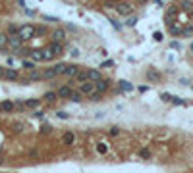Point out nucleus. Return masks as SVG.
Here are the masks:
<instances>
[{
  "instance_id": "obj_1",
  "label": "nucleus",
  "mask_w": 193,
  "mask_h": 173,
  "mask_svg": "<svg viewBox=\"0 0 193 173\" xmlns=\"http://www.w3.org/2000/svg\"><path fill=\"white\" fill-rule=\"evenodd\" d=\"M35 81H43V73L41 71H27L25 77H19V83L21 85H31V83H35Z\"/></svg>"
},
{
  "instance_id": "obj_2",
  "label": "nucleus",
  "mask_w": 193,
  "mask_h": 173,
  "mask_svg": "<svg viewBox=\"0 0 193 173\" xmlns=\"http://www.w3.org/2000/svg\"><path fill=\"white\" fill-rule=\"evenodd\" d=\"M19 37L23 41H29V39H35V25H31V23H27V25L19 27Z\"/></svg>"
},
{
  "instance_id": "obj_3",
  "label": "nucleus",
  "mask_w": 193,
  "mask_h": 173,
  "mask_svg": "<svg viewBox=\"0 0 193 173\" xmlns=\"http://www.w3.org/2000/svg\"><path fill=\"white\" fill-rule=\"evenodd\" d=\"M116 14L118 16H124V17H128V16H131L133 14V6L131 4H128V2H120V4H116Z\"/></svg>"
},
{
  "instance_id": "obj_4",
  "label": "nucleus",
  "mask_w": 193,
  "mask_h": 173,
  "mask_svg": "<svg viewBox=\"0 0 193 173\" xmlns=\"http://www.w3.org/2000/svg\"><path fill=\"white\" fill-rule=\"evenodd\" d=\"M8 46L12 50H21L23 48V39L19 35H12V37H8Z\"/></svg>"
},
{
  "instance_id": "obj_5",
  "label": "nucleus",
  "mask_w": 193,
  "mask_h": 173,
  "mask_svg": "<svg viewBox=\"0 0 193 173\" xmlns=\"http://www.w3.org/2000/svg\"><path fill=\"white\" fill-rule=\"evenodd\" d=\"M72 92H74V87H70V85H60L58 89H56V94H58V98H68V100H70Z\"/></svg>"
},
{
  "instance_id": "obj_6",
  "label": "nucleus",
  "mask_w": 193,
  "mask_h": 173,
  "mask_svg": "<svg viewBox=\"0 0 193 173\" xmlns=\"http://www.w3.org/2000/svg\"><path fill=\"white\" fill-rule=\"evenodd\" d=\"M145 77L151 81V83H160L162 81V73L160 71H156L155 67H151V69H147V73H145Z\"/></svg>"
},
{
  "instance_id": "obj_7",
  "label": "nucleus",
  "mask_w": 193,
  "mask_h": 173,
  "mask_svg": "<svg viewBox=\"0 0 193 173\" xmlns=\"http://www.w3.org/2000/svg\"><path fill=\"white\" fill-rule=\"evenodd\" d=\"M110 83H112V81L110 79H99V81H95V90H99V92H103V94H104V92L110 89Z\"/></svg>"
},
{
  "instance_id": "obj_8",
  "label": "nucleus",
  "mask_w": 193,
  "mask_h": 173,
  "mask_svg": "<svg viewBox=\"0 0 193 173\" xmlns=\"http://www.w3.org/2000/svg\"><path fill=\"white\" fill-rule=\"evenodd\" d=\"M47 48H48V50H50V52L54 54V58H56V56L64 54V42H54V41H52V42H50V44L47 46Z\"/></svg>"
},
{
  "instance_id": "obj_9",
  "label": "nucleus",
  "mask_w": 193,
  "mask_h": 173,
  "mask_svg": "<svg viewBox=\"0 0 193 173\" xmlns=\"http://www.w3.org/2000/svg\"><path fill=\"white\" fill-rule=\"evenodd\" d=\"M50 39H52L54 42H64V41H66V31H64L62 27L54 29V31L50 33Z\"/></svg>"
},
{
  "instance_id": "obj_10",
  "label": "nucleus",
  "mask_w": 193,
  "mask_h": 173,
  "mask_svg": "<svg viewBox=\"0 0 193 173\" xmlns=\"http://www.w3.org/2000/svg\"><path fill=\"white\" fill-rule=\"evenodd\" d=\"M79 90L83 92V96H89L91 92H95V81H85V83H81Z\"/></svg>"
},
{
  "instance_id": "obj_11",
  "label": "nucleus",
  "mask_w": 193,
  "mask_h": 173,
  "mask_svg": "<svg viewBox=\"0 0 193 173\" xmlns=\"http://www.w3.org/2000/svg\"><path fill=\"white\" fill-rule=\"evenodd\" d=\"M79 67H81V65H75V64H68V67H66L64 75H66V77H75V75L79 73Z\"/></svg>"
},
{
  "instance_id": "obj_12",
  "label": "nucleus",
  "mask_w": 193,
  "mask_h": 173,
  "mask_svg": "<svg viewBox=\"0 0 193 173\" xmlns=\"http://www.w3.org/2000/svg\"><path fill=\"white\" fill-rule=\"evenodd\" d=\"M4 79H6V81H19V73L16 71V69L8 67L6 71H4Z\"/></svg>"
},
{
  "instance_id": "obj_13",
  "label": "nucleus",
  "mask_w": 193,
  "mask_h": 173,
  "mask_svg": "<svg viewBox=\"0 0 193 173\" xmlns=\"http://www.w3.org/2000/svg\"><path fill=\"white\" fill-rule=\"evenodd\" d=\"M62 142H64L66 146H72V144L75 142V135H74L72 131H66V133L62 135Z\"/></svg>"
},
{
  "instance_id": "obj_14",
  "label": "nucleus",
  "mask_w": 193,
  "mask_h": 173,
  "mask_svg": "<svg viewBox=\"0 0 193 173\" xmlns=\"http://www.w3.org/2000/svg\"><path fill=\"white\" fill-rule=\"evenodd\" d=\"M43 81H47V79H56L58 77V73L54 71V67H47V69H43Z\"/></svg>"
},
{
  "instance_id": "obj_15",
  "label": "nucleus",
  "mask_w": 193,
  "mask_h": 173,
  "mask_svg": "<svg viewBox=\"0 0 193 173\" xmlns=\"http://www.w3.org/2000/svg\"><path fill=\"white\" fill-rule=\"evenodd\" d=\"M29 56L33 62H44V54L43 50H29Z\"/></svg>"
},
{
  "instance_id": "obj_16",
  "label": "nucleus",
  "mask_w": 193,
  "mask_h": 173,
  "mask_svg": "<svg viewBox=\"0 0 193 173\" xmlns=\"http://www.w3.org/2000/svg\"><path fill=\"white\" fill-rule=\"evenodd\" d=\"M87 75H89V81H99V79H103V75H100V69H87Z\"/></svg>"
},
{
  "instance_id": "obj_17",
  "label": "nucleus",
  "mask_w": 193,
  "mask_h": 173,
  "mask_svg": "<svg viewBox=\"0 0 193 173\" xmlns=\"http://www.w3.org/2000/svg\"><path fill=\"white\" fill-rule=\"evenodd\" d=\"M2 110H4L6 113H12V112L16 110V102H12V100H4V102H2Z\"/></svg>"
},
{
  "instance_id": "obj_18",
  "label": "nucleus",
  "mask_w": 193,
  "mask_h": 173,
  "mask_svg": "<svg viewBox=\"0 0 193 173\" xmlns=\"http://www.w3.org/2000/svg\"><path fill=\"white\" fill-rule=\"evenodd\" d=\"M74 81H75V83H85V81H89V75H87V71H83V69H79V73L74 77Z\"/></svg>"
},
{
  "instance_id": "obj_19",
  "label": "nucleus",
  "mask_w": 193,
  "mask_h": 173,
  "mask_svg": "<svg viewBox=\"0 0 193 173\" xmlns=\"http://www.w3.org/2000/svg\"><path fill=\"white\" fill-rule=\"evenodd\" d=\"M178 6L184 10V12H191V10H193V2H191V0H180Z\"/></svg>"
},
{
  "instance_id": "obj_20",
  "label": "nucleus",
  "mask_w": 193,
  "mask_h": 173,
  "mask_svg": "<svg viewBox=\"0 0 193 173\" xmlns=\"http://www.w3.org/2000/svg\"><path fill=\"white\" fill-rule=\"evenodd\" d=\"M19 33V27L16 25V23H10V25L6 27V35L8 37H12V35H18Z\"/></svg>"
},
{
  "instance_id": "obj_21",
  "label": "nucleus",
  "mask_w": 193,
  "mask_h": 173,
  "mask_svg": "<svg viewBox=\"0 0 193 173\" xmlns=\"http://www.w3.org/2000/svg\"><path fill=\"white\" fill-rule=\"evenodd\" d=\"M56 98H58L56 90H48V92H44V94H43V100H47V102H54Z\"/></svg>"
},
{
  "instance_id": "obj_22",
  "label": "nucleus",
  "mask_w": 193,
  "mask_h": 173,
  "mask_svg": "<svg viewBox=\"0 0 193 173\" xmlns=\"http://www.w3.org/2000/svg\"><path fill=\"white\" fill-rule=\"evenodd\" d=\"M52 67H54V71L58 73V75H64V71H66V67H68V64H64V62H58V64H54Z\"/></svg>"
},
{
  "instance_id": "obj_23",
  "label": "nucleus",
  "mask_w": 193,
  "mask_h": 173,
  "mask_svg": "<svg viewBox=\"0 0 193 173\" xmlns=\"http://www.w3.org/2000/svg\"><path fill=\"white\" fill-rule=\"evenodd\" d=\"M103 92H99V90H95V92H91V94H89V102H100V100H103Z\"/></svg>"
},
{
  "instance_id": "obj_24",
  "label": "nucleus",
  "mask_w": 193,
  "mask_h": 173,
  "mask_svg": "<svg viewBox=\"0 0 193 173\" xmlns=\"http://www.w3.org/2000/svg\"><path fill=\"white\" fill-rule=\"evenodd\" d=\"M23 102H25V108H39L41 106L39 98H31V100H23Z\"/></svg>"
},
{
  "instance_id": "obj_25",
  "label": "nucleus",
  "mask_w": 193,
  "mask_h": 173,
  "mask_svg": "<svg viewBox=\"0 0 193 173\" xmlns=\"http://www.w3.org/2000/svg\"><path fill=\"white\" fill-rule=\"evenodd\" d=\"M21 67H23L25 71H33V69H35V62L33 60H23L21 62Z\"/></svg>"
},
{
  "instance_id": "obj_26",
  "label": "nucleus",
  "mask_w": 193,
  "mask_h": 173,
  "mask_svg": "<svg viewBox=\"0 0 193 173\" xmlns=\"http://www.w3.org/2000/svg\"><path fill=\"white\" fill-rule=\"evenodd\" d=\"M70 100H72V102H81V100H83V92H81V90H74L72 96H70Z\"/></svg>"
},
{
  "instance_id": "obj_27",
  "label": "nucleus",
  "mask_w": 193,
  "mask_h": 173,
  "mask_svg": "<svg viewBox=\"0 0 193 173\" xmlns=\"http://www.w3.org/2000/svg\"><path fill=\"white\" fill-rule=\"evenodd\" d=\"M120 89H122V90H126V92H130V90H133V85L130 83V81L122 79V81H120Z\"/></svg>"
},
{
  "instance_id": "obj_28",
  "label": "nucleus",
  "mask_w": 193,
  "mask_h": 173,
  "mask_svg": "<svg viewBox=\"0 0 193 173\" xmlns=\"http://www.w3.org/2000/svg\"><path fill=\"white\" fill-rule=\"evenodd\" d=\"M47 33H48V29L44 25H37L35 27V37H43V35H47Z\"/></svg>"
},
{
  "instance_id": "obj_29",
  "label": "nucleus",
  "mask_w": 193,
  "mask_h": 173,
  "mask_svg": "<svg viewBox=\"0 0 193 173\" xmlns=\"http://www.w3.org/2000/svg\"><path fill=\"white\" fill-rule=\"evenodd\" d=\"M97 152H99V154H106V152H108V144H104V142H97Z\"/></svg>"
},
{
  "instance_id": "obj_30",
  "label": "nucleus",
  "mask_w": 193,
  "mask_h": 173,
  "mask_svg": "<svg viewBox=\"0 0 193 173\" xmlns=\"http://www.w3.org/2000/svg\"><path fill=\"white\" fill-rule=\"evenodd\" d=\"M137 16H128V21H126V25L128 27H135V25H137Z\"/></svg>"
},
{
  "instance_id": "obj_31",
  "label": "nucleus",
  "mask_w": 193,
  "mask_h": 173,
  "mask_svg": "<svg viewBox=\"0 0 193 173\" xmlns=\"http://www.w3.org/2000/svg\"><path fill=\"white\" fill-rule=\"evenodd\" d=\"M6 46H8V35L6 33H0V50L6 48Z\"/></svg>"
},
{
  "instance_id": "obj_32",
  "label": "nucleus",
  "mask_w": 193,
  "mask_h": 173,
  "mask_svg": "<svg viewBox=\"0 0 193 173\" xmlns=\"http://www.w3.org/2000/svg\"><path fill=\"white\" fill-rule=\"evenodd\" d=\"M191 35H193V23L187 25V27H184V31H181V37H191Z\"/></svg>"
},
{
  "instance_id": "obj_33",
  "label": "nucleus",
  "mask_w": 193,
  "mask_h": 173,
  "mask_svg": "<svg viewBox=\"0 0 193 173\" xmlns=\"http://www.w3.org/2000/svg\"><path fill=\"white\" fill-rule=\"evenodd\" d=\"M139 156H141L143 160H149V158H151V150H149V148H141V150H139Z\"/></svg>"
},
{
  "instance_id": "obj_34",
  "label": "nucleus",
  "mask_w": 193,
  "mask_h": 173,
  "mask_svg": "<svg viewBox=\"0 0 193 173\" xmlns=\"http://www.w3.org/2000/svg\"><path fill=\"white\" fill-rule=\"evenodd\" d=\"M172 104H176V106H185V100H181L180 96H172Z\"/></svg>"
},
{
  "instance_id": "obj_35",
  "label": "nucleus",
  "mask_w": 193,
  "mask_h": 173,
  "mask_svg": "<svg viewBox=\"0 0 193 173\" xmlns=\"http://www.w3.org/2000/svg\"><path fill=\"white\" fill-rule=\"evenodd\" d=\"M12 131L14 133H21V131H23V125H21V123H14L12 125Z\"/></svg>"
},
{
  "instance_id": "obj_36",
  "label": "nucleus",
  "mask_w": 193,
  "mask_h": 173,
  "mask_svg": "<svg viewBox=\"0 0 193 173\" xmlns=\"http://www.w3.org/2000/svg\"><path fill=\"white\" fill-rule=\"evenodd\" d=\"M153 39H155L156 42H160L164 37H162V33H160V31H155V33H153Z\"/></svg>"
},
{
  "instance_id": "obj_37",
  "label": "nucleus",
  "mask_w": 193,
  "mask_h": 173,
  "mask_svg": "<svg viewBox=\"0 0 193 173\" xmlns=\"http://www.w3.org/2000/svg\"><path fill=\"white\" fill-rule=\"evenodd\" d=\"M110 23H112V27H114L116 31H120V29L124 27V25H122V23H120V21H116V19H110Z\"/></svg>"
},
{
  "instance_id": "obj_38",
  "label": "nucleus",
  "mask_w": 193,
  "mask_h": 173,
  "mask_svg": "<svg viewBox=\"0 0 193 173\" xmlns=\"http://www.w3.org/2000/svg\"><path fill=\"white\" fill-rule=\"evenodd\" d=\"M160 98H162V102H172V94H168V92H162Z\"/></svg>"
},
{
  "instance_id": "obj_39",
  "label": "nucleus",
  "mask_w": 193,
  "mask_h": 173,
  "mask_svg": "<svg viewBox=\"0 0 193 173\" xmlns=\"http://www.w3.org/2000/svg\"><path fill=\"white\" fill-rule=\"evenodd\" d=\"M50 131H52V127H50V125H43V127H41V133H43V135H48Z\"/></svg>"
},
{
  "instance_id": "obj_40",
  "label": "nucleus",
  "mask_w": 193,
  "mask_h": 173,
  "mask_svg": "<svg viewBox=\"0 0 193 173\" xmlns=\"http://www.w3.org/2000/svg\"><path fill=\"white\" fill-rule=\"evenodd\" d=\"M110 135H112V137H118V135H120V127H116V125L110 127Z\"/></svg>"
},
{
  "instance_id": "obj_41",
  "label": "nucleus",
  "mask_w": 193,
  "mask_h": 173,
  "mask_svg": "<svg viewBox=\"0 0 193 173\" xmlns=\"http://www.w3.org/2000/svg\"><path fill=\"white\" fill-rule=\"evenodd\" d=\"M56 118H60V119H68V118H70V113H66V112H56Z\"/></svg>"
},
{
  "instance_id": "obj_42",
  "label": "nucleus",
  "mask_w": 193,
  "mask_h": 173,
  "mask_svg": "<svg viewBox=\"0 0 193 173\" xmlns=\"http://www.w3.org/2000/svg\"><path fill=\"white\" fill-rule=\"evenodd\" d=\"M99 67H114V62H112V60H106V62H103V64H100Z\"/></svg>"
},
{
  "instance_id": "obj_43",
  "label": "nucleus",
  "mask_w": 193,
  "mask_h": 173,
  "mask_svg": "<svg viewBox=\"0 0 193 173\" xmlns=\"http://www.w3.org/2000/svg\"><path fill=\"white\" fill-rule=\"evenodd\" d=\"M170 48H174V50H180V48H181V44H180L178 41H174V42H170Z\"/></svg>"
},
{
  "instance_id": "obj_44",
  "label": "nucleus",
  "mask_w": 193,
  "mask_h": 173,
  "mask_svg": "<svg viewBox=\"0 0 193 173\" xmlns=\"http://www.w3.org/2000/svg\"><path fill=\"white\" fill-rule=\"evenodd\" d=\"M33 115H35V118H39V119H43V118H44V112H43V110H37Z\"/></svg>"
},
{
  "instance_id": "obj_45",
  "label": "nucleus",
  "mask_w": 193,
  "mask_h": 173,
  "mask_svg": "<svg viewBox=\"0 0 193 173\" xmlns=\"http://www.w3.org/2000/svg\"><path fill=\"white\" fill-rule=\"evenodd\" d=\"M43 17H44V19H48V21H60L58 17H52V16H43Z\"/></svg>"
},
{
  "instance_id": "obj_46",
  "label": "nucleus",
  "mask_w": 193,
  "mask_h": 173,
  "mask_svg": "<svg viewBox=\"0 0 193 173\" xmlns=\"http://www.w3.org/2000/svg\"><path fill=\"white\" fill-rule=\"evenodd\" d=\"M70 54H72V56H74V58H77V56H79V50H77V48H74V50H72V52H70Z\"/></svg>"
},
{
  "instance_id": "obj_47",
  "label": "nucleus",
  "mask_w": 193,
  "mask_h": 173,
  "mask_svg": "<svg viewBox=\"0 0 193 173\" xmlns=\"http://www.w3.org/2000/svg\"><path fill=\"white\" fill-rule=\"evenodd\" d=\"M68 29H70V31H77V27L74 25V23H70V25H68Z\"/></svg>"
},
{
  "instance_id": "obj_48",
  "label": "nucleus",
  "mask_w": 193,
  "mask_h": 173,
  "mask_svg": "<svg viewBox=\"0 0 193 173\" xmlns=\"http://www.w3.org/2000/svg\"><path fill=\"white\" fill-rule=\"evenodd\" d=\"M4 71H6V67H0V77H4Z\"/></svg>"
},
{
  "instance_id": "obj_49",
  "label": "nucleus",
  "mask_w": 193,
  "mask_h": 173,
  "mask_svg": "<svg viewBox=\"0 0 193 173\" xmlns=\"http://www.w3.org/2000/svg\"><path fill=\"white\" fill-rule=\"evenodd\" d=\"M189 17H191V19H193V10H191V12H189Z\"/></svg>"
},
{
  "instance_id": "obj_50",
  "label": "nucleus",
  "mask_w": 193,
  "mask_h": 173,
  "mask_svg": "<svg viewBox=\"0 0 193 173\" xmlns=\"http://www.w3.org/2000/svg\"><path fill=\"white\" fill-rule=\"evenodd\" d=\"M156 2H158V4H162V2H164V0H156Z\"/></svg>"
},
{
  "instance_id": "obj_51",
  "label": "nucleus",
  "mask_w": 193,
  "mask_h": 173,
  "mask_svg": "<svg viewBox=\"0 0 193 173\" xmlns=\"http://www.w3.org/2000/svg\"><path fill=\"white\" fill-rule=\"evenodd\" d=\"M2 112H4V110H2V104H0V113H2Z\"/></svg>"
},
{
  "instance_id": "obj_52",
  "label": "nucleus",
  "mask_w": 193,
  "mask_h": 173,
  "mask_svg": "<svg viewBox=\"0 0 193 173\" xmlns=\"http://www.w3.org/2000/svg\"><path fill=\"white\" fill-rule=\"evenodd\" d=\"M191 52H193V42H191Z\"/></svg>"
}]
</instances>
